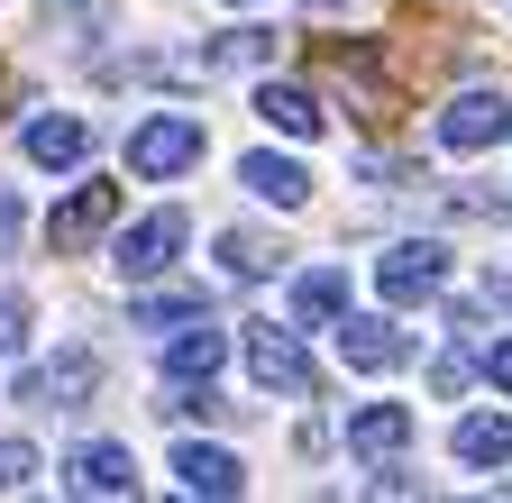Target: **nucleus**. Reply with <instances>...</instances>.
Masks as SVG:
<instances>
[{
  "label": "nucleus",
  "instance_id": "nucleus-1",
  "mask_svg": "<svg viewBox=\"0 0 512 503\" xmlns=\"http://www.w3.org/2000/svg\"><path fill=\"white\" fill-rule=\"evenodd\" d=\"M512 138V101L503 92H458L439 110V147L448 156H485V147H503Z\"/></svg>",
  "mask_w": 512,
  "mask_h": 503
},
{
  "label": "nucleus",
  "instance_id": "nucleus-2",
  "mask_svg": "<svg viewBox=\"0 0 512 503\" xmlns=\"http://www.w3.org/2000/svg\"><path fill=\"white\" fill-rule=\"evenodd\" d=\"M192 156H202V119H183V110H165V119H147L138 138H128V174H147V183H165V174H183Z\"/></svg>",
  "mask_w": 512,
  "mask_h": 503
},
{
  "label": "nucleus",
  "instance_id": "nucleus-3",
  "mask_svg": "<svg viewBox=\"0 0 512 503\" xmlns=\"http://www.w3.org/2000/svg\"><path fill=\"white\" fill-rule=\"evenodd\" d=\"M183 238H192V220H183V211H147L138 229L119 238V257H110V266H119L128 284H156V275L183 257Z\"/></svg>",
  "mask_w": 512,
  "mask_h": 503
},
{
  "label": "nucleus",
  "instance_id": "nucleus-4",
  "mask_svg": "<svg viewBox=\"0 0 512 503\" xmlns=\"http://www.w3.org/2000/svg\"><path fill=\"white\" fill-rule=\"evenodd\" d=\"M247 375H256L266 394H311V357H302V339L275 330V321H247Z\"/></svg>",
  "mask_w": 512,
  "mask_h": 503
},
{
  "label": "nucleus",
  "instance_id": "nucleus-5",
  "mask_svg": "<svg viewBox=\"0 0 512 503\" xmlns=\"http://www.w3.org/2000/svg\"><path fill=\"white\" fill-rule=\"evenodd\" d=\"M439 284H448V257H439L430 238H403V247H384V257H375V293L384 302H430Z\"/></svg>",
  "mask_w": 512,
  "mask_h": 503
},
{
  "label": "nucleus",
  "instance_id": "nucleus-6",
  "mask_svg": "<svg viewBox=\"0 0 512 503\" xmlns=\"http://www.w3.org/2000/svg\"><path fill=\"white\" fill-rule=\"evenodd\" d=\"M339 357H348L357 375H403V366L421 357V339L394 330V321H339Z\"/></svg>",
  "mask_w": 512,
  "mask_h": 503
},
{
  "label": "nucleus",
  "instance_id": "nucleus-7",
  "mask_svg": "<svg viewBox=\"0 0 512 503\" xmlns=\"http://www.w3.org/2000/svg\"><path fill=\"white\" fill-rule=\"evenodd\" d=\"M110 220H119V183H74V193H64V211L46 220V238L64 247V257H83Z\"/></svg>",
  "mask_w": 512,
  "mask_h": 503
},
{
  "label": "nucleus",
  "instance_id": "nucleus-8",
  "mask_svg": "<svg viewBox=\"0 0 512 503\" xmlns=\"http://www.w3.org/2000/svg\"><path fill=\"white\" fill-rule=\"evenodd\" d=\"M92 385H101V357H92V348H64L55 366H37L28 385H19V403H37V412H74Z\"/></svg>",
  "mask_w": 512,
  "mask_h": 503
},
{
  "label": "nucleus",
  "instance_id": "nucleus-9",
  "mask_svg": "<svg viewBox=\"0 0 512 503\" xmlns=\"http://www.w3.org/2000/svg\"><path fill=\"white\" fill-rule=\"evenodd\" d=\"M238 183H247V193L266 202V211H302V202H311V174H302L293 156H275V147L238 156Z\"/></svg>",
  "mask_w": 512,
  "mask_h": 503
},
{
  "label": "nucleus",
  "instance_id": "nucleus-10",
  "mask_svg": "<svg viewBox=\"0 0 512 503\" xmlns=\"http://www.w3.org/2000/svg\"><path fill=\"white\" fill-rule=\"evenodd\" d=\"M64 485L74 494H138V458H128L119 439H83L74 467H64Z\"/></svg>",
  "mask_w": 512,
  "mask_h": 503
},
{
  "label": "nucleus",
  "instance_id": "nucleus-11",
  "mask_svg": "<svg viewBox=\"0 0 512 503\" xmlns=\"http://www.w3.org/2000/svg\"><path fill=\"white\" fill-rule=\"evenodd\" d=\"M348 449H357L366 467H394V458L412 449V412H403V403H366V412L348 421Z\"/></svg>",
  "mask_w": 512,
  "mask_h": 503
},
{
  "label": "nucleus",
  "instance_id": "nucleus-12",
  "mask_svg": "<svg viewBox=\"0 0 512 503\" xmlns=\"http://www.w3.org/2000/svg\"><path fill=\"white\" fill-rule=\"evenodd\" d=\"M92 156V129L74 110H46V119H28V165H46V174H64V165H83Z\"/></svg>",
  "mask_w": 512,
  "mask_h": 503
},
{
  "label": "nucleus",
  "instance_id": "nucleus-13",
  "mask_svg": "<svg viewBox=\"0 0 512 503\" xmlns=\"http://www.w3.org/2000/svg\"><path fill=\"white\" fill-rule=\"evenodd\" d=\"M174 476H183V494H211V503H229L247 476H238V458L229 449H211V439H183L174 449Z\"/></svg>",
  "mask_w": 512,
  "mask_h": 503
},
{
  "label": "nucleus",
  "instance_id": "nucleus-14",
  "mask_svg": "<svg viewBox=\"0 0 512 503\" xmlns=\"http://www.w3.org/2000/svg\"><path fill=\"white\" fill-rule=\"evenodd\" d=\"M220 366H229V330H211V321H192V330L165 339V375H183V385H202V375H220Z\"/></svg>",
  "mask_w": 512,
  "mask_h": 503
},
{
  "label": "nucleus",
  "instance_id": "nucleus-15",
  "mask_svg": "<svg viewBox=\"0 0 512 503\" xmlns=\"http://www.w3.org/2000/svg\"><path fill=\"white\" fill-rule=\"evenodd\" d=\"M256 119L284 129V138H320V101H311L302 83H266V92H256Z\"/></svg>",
  "mask_w": 512,
  "mask_h": 503
},
{
  "label": "nucleus",
  "instance_id": "nucleus-16",
  "mask_svg": "<svg viewBox=\"0 0 512 503\" xmlns=\"http://www.w3.org/2000/svg\"><path fill=\"white\" fill-rule=\"evenodd\" d=\"M293 311H302V321H320V330H339V321H348V284H339L330 266H311V275H293Z\"/></svg>",
  "mask_w": 512,
  "mask_h": 503
},
{
  "label": "nucleus",
  "instance_id": "nucleus-17",
  "mask_svg": "<svg viewBox=\"0 0 512 503\" xmlns=\"http://www.w3.org/2000/svg\"><path fill=\"white\" fill-rule=\"evenodd\" d=\"M275 46H284L275 28H238V37H220L211 55H192V74H238V65H266Z\"/></svg>",
  "mask_w": 512,
  "mask_h": 503
},
{
  "label": "nucleus",
  "instance_id": "nucleus-18",
  "mask_svg": "<svg viewBox=\"0 0 512 503\" xmlns=\"http://www.w3.org/2000/svg\"><path fill=\"white\" fill-rule=\"evenodd\" d=\"M458 458H467V467H503V458H512V421H503V412L458 421Z\"/></svg>",
  "mask_w": 512,
  "mask_h": 503
},
{
  "label": "nucleus",
  "instance_id": "nucleus-19",
  "mask_svg": "<svg viewBox=\"0 0 512 503\" xmlns=\"http://www.w3.org/2000/svg\"><path fill=\"white\" fill-rule=\"evenodd\" d=\"M275 257H284V247H275V238H256V229H229V238H220V266H229V275H247V284H266V275H275Z\"/></svg>",
  "mask_w": 512,
  "mask_h": 503
},
{
  "label": "nucleus",
  "instance_id": "nucleus-20",
  "mask_svg": "<svg viewBox=\"0 0 512 503\" xmlns=\"http://www.w3.org/2000/svg\"><path fill=\"white\" fill-rule=\"evenodd\" d=\"M165 321H202V293H183V284H174V293H147V302H138V330L165 339Z\"/></svg>",
  "mask_w": 512,
  "mask_h": 503
},
{
  "label": "nucleus",
  "instance_id": "nucleus-21",
  "mask_svg": "<svg viewBox=\"0 0 512 503\" xmlns=\"http://www.w3.org/2000/svg\"><path fill=\"white\" fill-rule=\"evenodd\" d=\"M156 412H174V421H220V412H229V403H220V394H211V385H183V375H174V394H165V403H156Z\"/></svg>",
  "mask_w": 512,
  "mask_h": 503
},
{
  "label": "nucleus",
  "instance_id": "nucleus-22",
  "mask_svg": "<svg viewBox=\"0 0 512 503\" xmlns=\"http://www.w3.org/2000/svg\"><path fill=\"white\" fill-rule=\"evenodd\" d=\"M0 348H28V293L0 284Z\"/></svg>",
  "mask_w": 512,
  "mask_h": 503
},
{
  "label": "nucleus",
  "instance_id": "nucleus-23",
  "mask_svg": "<svg viewBox=\"0 0 512 503\" xmlns=\"http://www.w3.org/2000/svg\"><path fill=\"white\" fill-rule=\"evenodd\" d=\"M28 476H37V449H28V439H0V485H10V494H19Z\"/></svg>",
  "mask_w": 512,
  "mask_h": 503
},
{
  "label": "nucleus",
  "instance_id": "nucleus-24",
  "mask_svg": "<svg viewBox=\"0 0 512 503\" xmlns=\"http://www.w3.org/2000/svg\"><path fill=\"white\" fill-rule=\"evenodd\" d=\"M19 229H28V211H19V193H0V257L19 247Z\"/></svg>",
  "mask_w": 512,
  "mask_h": 503
},
{
  "label": "nucleus",
  "instance_id": "nucleus-25",
  "mask_svg": "<svg viewBox=\"0 0 512 503\" xmlns=\"http://www.w3.org/2000/svg\"><path fill=\"white\" fill-rule=\"evenodd\" d=\"M485 375H494V385H503V394H512V339H503V348H494V357H485Z\"/></svg>",
  "mask_w": 512,
  "mask_h": 503
},
{
  "label": "nucleus",
  "instance_id": "nucleus-26",
  "mask_svg": "<svg viewBox=\"0 0 512 503\" xmlns=\"http://www.w3.org/2000/svg\"><path fill=\"white\" fill-rule=\"evenodd\" d=\"M494 302H503V311H512V275H494Z\"/></svg>",
  "mask_w": 512,
  "mask_h": 503
},
{
  "label": "nucleus",
  "instance_id": "nucleus-27",
  "mask_svg": "<svg viewBox=\"0 0 512 503\" xmlns=\"http://www.w3.org/2000/svg\"><path fill=\"white\" fill-rule=\"evenodd\" d=\"M311 10H348V0H311Z\"/></svg>",
  "mask_w": 512,
  "mask_h": 503
},
{
  "label": "nucleus",
  "instance_id": "nucleus-28",
  "mask_svg": "<svg viewBox=\"0 0 512 503\" xmlns=\"http://www.w3.org/2000/svg\"><path fill=\"white\" fill-rule=\"evenodd\" d=\"M229 10H256V0H229Z\"/></svg>",
  "mask_w": 512,
  "mask_h": 503
}]
</instances>
